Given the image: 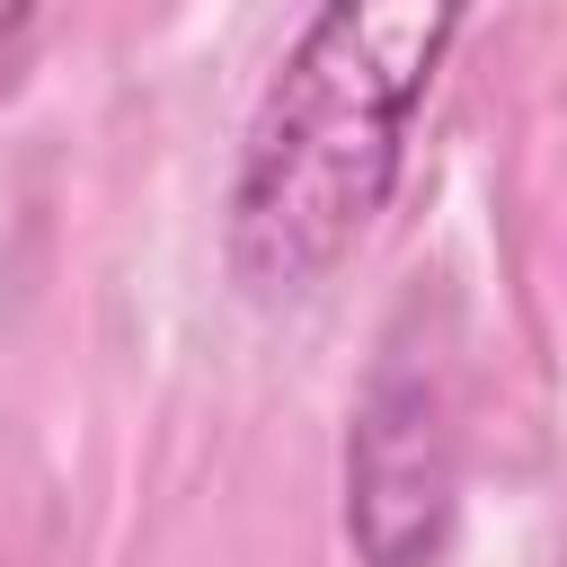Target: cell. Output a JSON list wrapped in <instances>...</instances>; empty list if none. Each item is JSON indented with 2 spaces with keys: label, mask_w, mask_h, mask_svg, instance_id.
Wrapping results in <instances>:
<instances>
[{
  "label": "cell",
  "mask_w": 567,
  "mask_h": 567,
  "mask_svg": "<svg viewBox=\"0 0 567 567\" xmlns=\"http://www.w3.org/2000/svg\"><path fill=\"white\" fill-rule=\"evenodd\" d=\"M470 9L478 0H319L301 18L221 195V257L248 301H301L372 239Z\"/></svg>",
  "instance_id": "obj_1"
},
{
  "label": "cell",
  "mask_w": 567,
  "mask_h": 567,
  "mask_svg": "<svg viewBox=\"0 0 567 567\" xmlns=\"http://www.w3.org/2000/svg\"><path fill=\"white\" fill-rule=\"evenodd\" d=\"M461 514L452 390L416 346H390L346 416V540L363 567H434Z\"/></svg>",
  "instance_id": "obj_2"
},
{
  "label": "cell",
  "mask_w": 567,
  "mask_h": 567,
  "mask_svg": "<svg viewBox=\"0 0 567 567\" xmlns=\"http://www.w3.org/2000/svg\"><path fill=\"white\" fill-rule=\"evenodd\" d=\"M35 18H44V0H0V62L27 44V27H35Z\"/></svg>",
  "instance_id": "obj_3"
}]
</instances>
